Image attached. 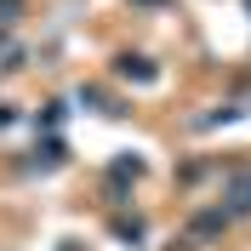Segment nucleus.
Segmentation results:
<instances>
[{
  "mask_svg": "<svg viewBox=\"0 0 251 251\" xmlns=\"http://www.w3.org/2000/svg\"><path fill=\"white\" fill-rule=\"evenodd\" d=\"M228 211H251V172H240L228 183Z\"/></svg>",
  "mask_w": 251,
  "mask_h": 251,
  "instance_id": "1",
  "label": "nucleus"
}]
</instances>
